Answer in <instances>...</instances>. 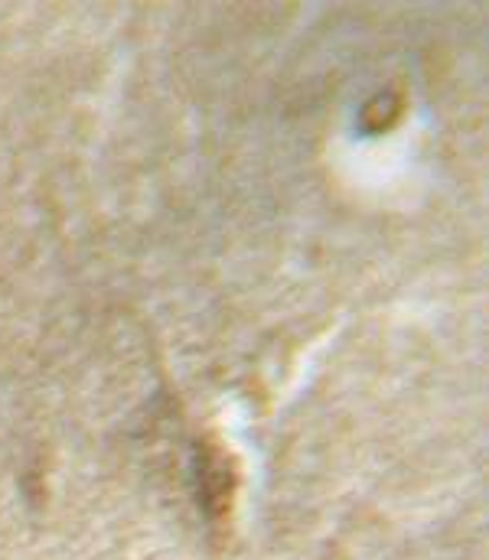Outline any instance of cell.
I'll return each mask as SVG.
<instances>
[{
	"label": "cell",
	"instance_id": "6da1fadb",
	"mask_svg": "<svg viewBox=\"0 0 489 560\" xmlns=\"http://www.w3.org/2000/svg\"><path fill=\"white\" fill-rule=\"evenodd\" d=\"M222 446L202 450V466H199V482H202V499L209 509H229L232 502V472H229V456H222Z\"/></svg>",
	"mask_w": 489,
	"mask_h": 560
}]
</instances>
